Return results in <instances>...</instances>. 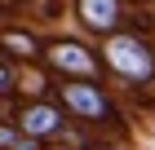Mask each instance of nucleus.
Returning a JSON list of instances; mask_svg holds the SVG:
<instances>
[{
	"label": "nucleus",
	"instance_id": "nucleus-1",
	"mask_svg": "<svg viewBox=\"0 0 155 150\" xmlns=\"http://www.w3.org/2000/svg\"><path fill=\"white\" fill-rule=\"evenodd\" d=\"M107 62L120 71V75H129L133 84L155 80L151 53H146V44H142V40H133V35H115V40H111V44H107Z\"/></svg>",
	"mask_w": 155,
	"mask_h": 150
},
{
	"label": "nucleus",
	"instance_id": "nucleus-2",
	"mask_svg": "<svg viewBox=\"0 0 155 150\" xmlns=\"http://www.w3.org/2000/svg\"><path fill=\"white\" fill-rule=\"evenodd\" d=\"M62 106L75 110L80 119H115V106L107 102V93L97 88V84H84V80L62 84Z\"/></svg>",
	"mask_w": 155,
	"mask_h": 150
},
{
	"label": "nucleus",
	"instance_id": "nucleus-3",
	"mask_svg": "<svg viewBox=\"0 0 155 150\" xmlns=\"http://www.w3.org/2000/svg\"><path fill=\"white\" fill-rule=\"evenodd\" d=\"M58 128H62V110L58 106L40 102V106H27L22 110V132L27 137H49V132H58Z\"/></svg>",
	"mask_w": 155,
	"mask_h": 150
},
{
	"label": "nucleus",
	"instance_id": "nucleus-4",
	"mask_svg": "<svg viewBox=\"0 0 155 150\" xmlns=\"http://www.w3.org/2000/svg\"><path fill=\"white\" fill-rule=\"evenodd\" d=\"M49 58H53V66L71 71V75H93V71H97V62L89 58V53H84L75 40H67V44H53V53H49Z\"/></svg>",
	"mask_w": 155,
	"mask_h": 150
},
{
	"label": "nucleus",
	"instance_id": "nucleus-5",
	"mask_svg": "<svg viewBox=\"0 0 155 150\" xmlns=\"http://www.w3.org/2000/svg\"><path fill=\"white\" fill-rule=\"evenodd\" d=\"M80 13H84V22L93 27V31H111L115 27V0H80Z\"/></svg>",
	"mask_w": 155,
	"mask_h": 150
},
{
	"label": "nucleus",
	"instance_id": "nucleus-6",
	"mask_svg": "<svg viewBox=\"0 0 155 150\" xmlns=\"http://www.w3.org/2000/svg\"><path fill=\"white\" fill-rule=\"evenodd\" d=\"M0 44H9L13 53H27V58L36 53V44H31V35H13V31H5V35H0Z\"/></svg>",
	"mask_w": 155,
	"mask_h": 150
},
{
	"label": "nucleus",
	"instance_id": "nucleus-7",
	"mask_svg": "<svg viewBox=\"0 0 155 150\" xmlns=\"http://www.w3.org/2000/svg\"><path fill=\"white\" fill-rule=\"evenodd\" d=\"M9 80H13V75H9V66H0V93H9V88H13Z\"/></svg>",
	"mask_w": 155,
	"mask_h": 150
}]
</instances>
